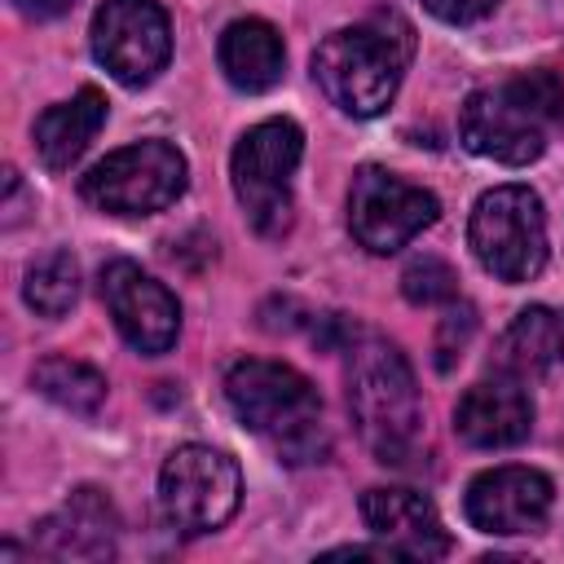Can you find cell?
Segmentation results:
<instances>
[{"label":"cell","mask_w":564,"mask_h":564,"mask_svg":"<svg viewBox=\"0 0 564 564\" xmlns=\"http://www.w3.org/2000/svg\"><path fill=\"white\" fill-rule=\"evenodd\" d=\"M414 57V26L401 13H370L366 22L330 31L313 53V79L330 106L352 119H375L392 106Z\"/></svg>","instance_id":"6da1fadb"},{"label":"cell","mask_w":564,"mask_h":564,"mask_svg":"<svg viewBox=\"0 0 564 564\" xmlns=\"http://www.w3.org/2000/svg\"><path fill=\"white\" fill-rule=\"evenodd\" d=\"M348 410L375 463L410 467L423 454V401L414 370L383 335L348 339Z\"/></svg>","instance_id":"7a4b0ae2"},{"label":"cell","mask_w":564,"mask_h":564,"mask_svg":"<svg viewBox=\"0 0 564 564\" xmlns=\"http://www.w3.org/2000/svg\"><path fill=\"white\" fill-rule=\"evenodd\" d=\"M225 401L260 441L273 445L282 463H322L326 423L317 388L286 361L242 357L225 375Z\"/></svg>","instance_id":"3957f363"},{"label":"cell","mask_w":564,"mask_h":564,"mask_svg":"<svg viewBox=\"0 0 564 564\" xmlns=\"http://www.w3.org/2000/svg\"><path fill=\"white\" fill-rule=\"evenodd\" d=\"M564 115V79L529 70L498 88H476L458 110V137L471 154L524 167L546 150V123Z\"/></svg>","instance_id":"277c9868"},{"label":"cell","mask_w":564,"mask_h":564,"mask_svg":"<svg viewBox=\"0 0 564 564\" xmlns=\"http://www.w3.org/2000/svg\"><path fill=\"white\" fill-rule=\"evenodd\" d=\"M300 154H304V132L295 119H260L234 145L229 181L260 238H282L295 220L291 181H295Z\"/></svg>","instance_id":"5b68a950"},{"label":"cell","mask_w":564,"mask_h":564,"mask_svg":"<svg viewBox=\"0 0 564 564\" xmlns=\"http://www.w3.org/2000/svg\"><path fill=\"white\" fill-rule=\"evenodd\" d=\"M467 247L498 282H533L546 264V216L529 185L485 189L467 220Z\"/></svg>","instance_id":"8992f818"},{"label":"cell","mask_w":564,"mask_h":564,"mask_svg":"<svg viewBox=\"0 0 564 564\" xmlns=\"http://www.w3.org/2000/svg\"><path fill=\"white\" fill-rule=\"evenodd\" d=\"M189 185V163L172 141H132L79 176V198L110 216H154Z\"/></svg>","instance_id":"52a82bcc"},{"label":"cell","mask_w":564,"mask_h":564,"mask_svg":"<svg viewBox=\"0 0 564 564\" xmlns=\"http://www.w3.org/2000/svg\"><path fill=\"white\" fill-rule=\"evenodd\" d=\"M238 498H242V476L225 449L181 445L167 454V463L159 471L163 516L185 538L216 533L220 524H229V516L238 511Z\"/></svg>","instance_id":"ba28073f"},{"label":"cell","mask_w":564,"mask_h":564,"mask_svg":"<svg viewBox=\"0 0 564 564\" xmlns=\"http://www.w3.org/2000/svg\"><path fill=\"white\" fill-rule=\"evenodd\" d=\"M441 203L432 189L401 181L388 167H357L348 189V234L370 256H392L405 242H414L427 225H436Z\"/></svg>","instance_id":"9c48e42d"},{"label":"cell","mask_w":564,"mask_h":564,"mask_svg":"<svg viewBox=\"0 0 564 564\" xmlns=\"http://www.w3.org/2000/svg\"><path fill=\"white\" fill-rule=\"evenodd\" d=\"M93 57L123 84H150L172 57V26L159 0H106L93 13Z\"/></svg>","instance_id":"30bf717a"},{"label":"cell","mask_w":564,"mask_h":564,"mask_svg":"<svg viewBox=\"0 0 564 564\" xmlns=\"http://www.w3.org/2000/svg\"><path fill=\"white\" fill-rule=\"evenodd\" d=\"M101 300H106L119 335L137 352L159 357V352H167L176 344V335H181V304L141 264H132V260L101 264Z\"/></svg>","instance_id":"8fae6325"},{"label":"cell","mask_w":564,"mask_h":564,"mask_svg":"<svg viewBox=\"0 0 564 564\" xmlns=\"http://www.w3.org/2000/svg\"><path fill=\"white\" fill-rule=\"evenodd\" d=\"M551 502H555V485L551 476H542L538 467H494V471H480L471 485H467V520L471 529L480 533H494V538H520V533H538L551 516Z\"/></svg>","instance_id":"7c38bea8"},{"label":"cell","mask_w":564,"mask_h":564,"mask_svg":"<svg viewBox=\"0 0 564 564\" xmlns=\"http://www.w3.org/2000/svg\"><path fill=\"white\" fill-rule=\"evenodd\" d=\"M361 520L397 560H441L454 546L436 507L414 489H366Z\"/></svg>","instance_id":"4fadbf2b"},{"label":"cell","mask_w":564,"mask_h":564,"mask_svg":"<svg viewBox=\"0 0 564 564\" xmlns=\"http://www.w3.org/2000/svg\"><path fill=\"white\" fill-rule=\"evenodd\" d=\"M533 427V401L520 375H494L471 383L454 405V432L476 449H507L520 445Z\"/></svg>","instance_id":"5bb4252c"},{"label":"cell","mask_w":564,"mask_h":564,"mask_svg":"<svg viewBox=\"0 0 564 564\" xmlns=\"http://www.w3.org/2000/svg\"><path fill=\"white\" fill-rule=\"evenodd\" d=\"M115 529H119V516H115L110 498L101 489L84 485L70 494V502L57 516H48L35 529V546H40V555H53V560H110Z\"/></svg>","instance_id":"9a60e30c"},{"label":"cell","mask_w":564,"mask_h":564,"mask_svg":"<svg viewBox=\"0 0 564 564\" xmlns=\"http://www.w3.org/2000/svg\"><path fill=\"white\" fill-rule=\"evenodd\" d=\"M216 57H220L225 79L238 93H264V88H273L282 79V66H286L282 35L264 18H238V22H229L220 31Z\"/></svg>","instance_id":"2e32d148"},{"label":"cell","mask_w":564,"mask_h":564,"mask_svg":"<svg viewBox=\"0 0 564 564\" xmlns=\"http://www.w3.org/2000/svg\"><path fill=\"white\" fill-rule=\"evenodd\" d=\"M101 123H106V97L97 88H79L70 101L48 106L35 119V154H40V163L48 172H66L88 150V141L101 132Z\"/></svg>","instance_id":"e0dca14e"},{"label":"cell","mask_w":564,"mask_h":564,"mask_svg":"<svg viewBox=\"0 0 564 564\" xmlns=\"http://www.w3.org/2000/svg\"><path fill=\"white\" fill-rule=\"evenodd\" d=\"M555 361H564V308L555 304L520 308L498 339V366L507 375H538Z\"/></svg>","instance_id":"ac0fdd59"},{"label":"cell","mask_w":564,"mask_h":564,"mask_svg":"<svg viewBox=\"0 0 564 564\" xmlns=\"http://www.w3.org/2000/svg\"><path fill=\"white\" fill-rule=\"evenodd\" d=\"M31 383L70 414H97L106 401V375L79 357H44L31 375Z\"/></svg>","instance_id":"d6986e66"},{"label":"cell","mask_w":564,"mask_h":564,"mask_svg":"<svg viewBox=\"0 0 564 564\" xmlns=\"http://www.w3.org/2000/svg\"><path fill=\"white\" fill-rule=\"evenodd\" d=\"M22 295L40 317H62L79 300V264H75V256L70 251H48L44 260H35L26 269Z\"/></svg>","instance_id":"ffe728a7"},{"label":"cell","mask_w":564,"mask_h":564,"mask_svg":"<svg viewBox=\"0 0 564 564\" xmlns=\"http://www.w3.org/2000/svg\"><path fill=\"white\" fill-rule=\"evenodd\" d=\"M401 295L410 304H449L458 295V273L441 256H419L401 269Z\"/></svg>","instance_id":"44dd1931"},{"label":"cell","mask_w":564,"mask_h":564,"mask_svg":"<svg viewBox=\"0 0 564 564\" xmlns=\"http://www.w3.org/2000/svg\"><path fill=\"white\" fill-rule=\"evenodd\" d=\"M471 330H476V308L471 304H454L441 317V330H436V370H454V357H463Z\"/></svg>","instance_id":"7402d4cb"},{"label":"cell","mask_w":564,"mask_h":564,"mask_svg":"<svg viewBox=\"0 0 564 564\" xmlns=\"http://www.w3.org/2000/svg\"><path fill=\"white\" fill-rule=\"evenodd\" d=\"M423 9L449 26H467V22H480L498 9V0H423Z\"/></svg>","instance_id":"603a6c76"},{"label":"cell","mask_w":564,"mask_h":564,"mask_svg":"<svg viewBox=\"0 0 564 564\" xmlns=\"http://www.w3.org/2000/svg\"><path fill=\"white\" fill-rule=\"evenodd\" d=\"M13 4H18V13H26V18L44 22V18H57V13H66L75 0H13Z\"/></svg>","instance_id":"cb8c5ba5"}]
</instances>
